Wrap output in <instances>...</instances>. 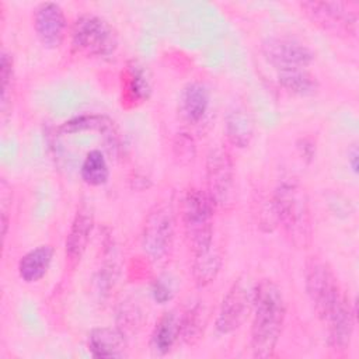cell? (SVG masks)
I'll return each mask as SVG.
<instances>
[{
  "instance_id": "obj_1",
  "label": "cell",
  "mask_w": 359,
  "mask_h": 359,
  "mask_svg": "<svg viewBox=\"0 0 359 359\" xmlns=\"http://www.w3.org/2000/svg\"><path fill=\"white\" fill-rule=\"evenodd\" d=\"M251 313L250 345L252 355L259 359L271 358L282 335L286 317L283 293L273 280L261 279L255 283Z\"/></svg>"
},
{
  "instance_id": "obj_2",
  "label": "cell",
  "mask_w": 359,
  "mask_h": 359,
  "mask_svg": "<svg viewBox=\"0 0 359 359\" xmlns=\"http://www.w3.org/2000/svg\"><path fill=\"white\" fill-rule=\"evenodd\" d=\"M271 206L289 243L299 250L309 248L313 241V216L306 189L296 180H282L275 188Z\"/></svg>"
},
{
  "instance_id": "obj_3",
  "label": "cell",
  "mask_w": 359,
  "mask_h": 359,
  "mask_svg": "<svg viewBox=\"0 0 359 359\" xmlns=\"http://www.w3.org/2000/svg\"><path fill=\"white\" fill-rule=\"evenodd\" d=\"M73 52L87 57L105 59L118 49V35L114 27L102 17L91 13L80 14L70 29Z\"/></svg>"
},
{
  "instance_id": "obj_4",
  "label": "cell",
  "mask_w": 359,
  "mask_h": 359,
  "mask_svg": "<svg viewBox=\"0 0 359 359\" xmlns=\"http://www.w3.org/2000/svg\"><path fill=\"white\" fill-rule=\"evenodd\" d=\"M182 224L192 252L202 251L213 244L215 206L208 194L198 188L187 191L182 199Z\"/></svg>"
},
{
  "instance_id": "obj_5",
  "label": "cell",
  "mask_w": 359,
  "mask_h": 359,
  "mask_svg": "<svg viewBox=\"0 0 359 359\" xmlns=\"http://www.w3.org/2000/svg\"><path fill=\"white\" fill-rule=\"evenodd\" d=\"M304 286L313 310L323 323L345 297L332 268L320 258H311L306 264Z\"/></svg>"
},
{
  "instance_id": "obj_6",
  "label": "cell",
  "mask_w": 359,
  "mask_h": 359,
  "mask_svg": "<svg viewBox=\"0 0 359 359\" xmlns=\"http://www.w3.org/2000/svg\"><path fill=\"white\" fill-rule=\"evenodd\" d=\"M303 14L323 31L344 39L358 35V6L346 1H302Z\"/></svg>"
},
{
  "instance_id": "obj_7",
  "label": "cell",
  "mask_w": 359,
  "mask_h": 359,
  "mask_svg": "<svg viewBox=\"0 0 359 359\" xmlns=\"http://www.w3.org/2000/svg\"><path fill=\"white\" fill-rule=\"evenodd\" d=\"M215 209L230 210L236 201V175L230 153L220 146L206 157V191Z\"/></svg>"
},
{
  "instance_id": "obj_8",
  "label": "cell",
  "mask_w": 359,
  "mask_h": 359,
  "mask_svg": "<svg viewBox=\"0 0 359 359\" xmlns=\"http://www.w3.org/2000/svg\"><path fill=\"white\" fill-rule=\"evenodd\" d=\"M175 220L170 205H154L144 217L142 227V250L150 261H161L165 258L174 243Z\"/></svg>"
},
{
  "instance_id": "obj_9",
  "label": "cell",
  "mask_w": 359,
  "mask_h": 359,
  "mask_svg": "<svg viewBox=\"0 0 359 359\" xmlns=\"http://www.w3.org/2000/svg\"><path fill=\"white\" fill-rule=\"evenodd\" d=\"M255 283L248 276H238L222 299L215 327L222 335L238 330L252 310Z\"/></svg>"
},
{
  "instance_id": "obj_10",
  "label": "cell",
  "mask_w": 359,
  "mask_h": 359,
  "mask_svg": "<svg viewBox=\"0 0 359 359\" xmlns=\"http://www.w3.org/2000/svg\"><path fill=\"white\" fill-rule=\"evenodd\" d=\"M261 53L276 72L309 69L314 60V53L306 43L289 36L266 38L261 43Z\"/></svg>"
},
{
  "instance_id": "obj_11",
  "label": "cell",
  "mask_w": 359,
  "mask_h": 359,
  "mask_svg": "<svg viewBox=\"0 0 359 359\" xmlns=\"http://www.w3.org/2000/svg\"><path fill=\"white\" fill-rule=\"evenodd\" d=\"M32 24L42 46L56 49L63 43L67 31V20L63 8L57 3H39L34 10Z\"/></svg>"
},
{
  "instance_id": "obj_12",
  "label": "cell",
  "mask_w": 359,
  "mask_h": 359,
  "mask_svg": "<svg viewBox=\"0 0 359 359\" xmlns=\"http://www.w3.org/2000/svg\"><path fill=\"white\" fill-rule=\"evenodd\" d=\"M94 229V210L87 202H81L73 216L66 241H65V259L66 269L73 271L81 261L91 233Z\"/></svg>"
},
{
  "instance_id": "obj_13",
  "label": "cell",
  "mask_w": 359,
  "mask_h": 359,
  "mask_svg": "<svg viewBox=\"0 0 359 359\" xmlns=\"http://www.w3.org/2000/svg\"><path fill=\"white\" fill-rule=\"evenodd\" d=\"M121 107L133 109L144 104L151 95V81L146 67L137 60H128L119 74Z\"/></svg>"
},
{
  "instance_id": "obj_14",
  "label": "cell",
  "mask_w": 359,
  "mask_h": 359,
  "mask_svg": "<svg viewBox=\"0 0 359 359\" xmlns=\"http://www.w3.org/2000/svg\"><path fill=\"white\" fill-rule=\"evenodd\" d=\"M355 306L345 294L342 303L324 321L327 328V342L334 352L342 353L349 348L355 328Z\"/></svg>"
},
{
  "instance_id": "obj_15",
  "label": "cell",
  "mask_w": 359,
  "mask_h": 359,
  "mask_svg": "<svg viewBox=\"0 0 359 359\" xmlns=\"http://www.w3.org/2000/svg\"><path fill=\"white\" fill-rule=\"evenodd\" d=\"M210 105V93L208 87L201 81L187 83L178 98V115L191 125L199 123Z\"/></svg>"
},
{
  "instance_id": "obj_16",
  "label": "cell",
  "mask_w": 359,
  "mask_h": 359,
  "mask_svg": "<svg viewBox=\"0 0 359 359\" xmlns=\"http://www.w3.org/2000/svg\"><path fill=\"white\" fill-rule=\"evenodd\" d=\"M126 337L112 327H97L88 334L87 346L97 359H112L126 356Z\"/></svg>"
},
{
  "instance_id": "obj_17",
  "label": "cell",
  "mask_w": 359,
  "mask_h": 359,
  "mask_svg": "<svg viewBox=\"0 0 359 359\" xmlns=\"http://www.w3.org/2000/svg\"><path fill=\"white\" fill-rule=\"evenodd\" d=\"M224 133L229 143L237 149H245L254 139L255 123L251 112L243 105H234L224 116Z\"/></svg>"
},
{
  "instance_id": "obj_18",
  "label": "cell",
  "mask_w": 359,
  "mask_h": 359,
  "mask_svg": "<svg viewBox=\"0 0 359 359\" xmlns=\"http://www.w3.org/2000/svg\"><path fill=\"white\" fill-rule=\"evenodd\" d=\"M53 259V248L49 244H41L25 252L18 261V276L25 283L41 280L49 271Z\"/></svg>"
},
{
  "instance_id": "obj_19",
  "label": "cell",
  "mask_w": 359,
  "mask_h": 359,
  "mask_svg": "<svg viewBox=\"0 0 359 359\" xmlns=\"http://www.w3.org/2000/svg\"><path fill=\"white\" fill-rule=\"evenodd\" d=\"M222 254L219 248L215 247V244L202 251L194 252L192 278L195 285L199 289L212 285L222 269Z\"/></svg>"
},
{
  "instance_id": "obj_20",
  "label": "cell",
  "mask_w": 359,
  "mask_h": 359,
  "mask_svg": "<svg viewBox=\"0 0 359 359\" xmlns=\"http://www.w3.org/2000/svg\"><path fill=\"white\" fill-rule=\"evenodd\" d=\"M180 339V314L175 310H168L157 320L151 335V348L158 355H167L175 342Z\"/></svg>"
},
{
  "instance_id": "obj_21",
  "label": "cell",
  "mask_w": 359,
  "mask_h": 359,
  "mask_svg": "<svg viewBox=\"0 0 359 359\" xmlns=\"http://www.w3.org/2000/svg\"><path fill=\"white\" fill-rule=\"evenodd\" d=\"M278 83L287 93L310 97L318 91L317 77L309 72V69H287L276 72Z\"/></svg>"
},
{
  "instance_id": "obj_22",
  "label": "cell",
  "mask_w": 359,
  "mask_h": 359,
  "mask_svg": "<svg viewBox=\"0 0 359 359\" xmlns=\"http://www.w3.org/2000/svg\"><path fill=\"white\" fill-rule=\"evenodd\" d=\"M86 130L102 132L111 139L112 136H115L114 121L107 115H100V114H84L80 116H74L59 126V132L65 135L86 132Z\"/></svg>"
},
{
  "instance_id": "obj_23",
  "label": "cell",
  "mask_w": 359,
  "mask_h": 359,
  "mask_svg": "<svg viewBox=\"0 0 359 359\" xmlns=\"http://www.w3.org/2000/svg\"><path fill=\"white\" fill-rule=\"evenodd\" d=\"M206 314L203 306L195 303L180 314V339L187 345H195L203 335Z\"/></svg>"
},
{
  "instance_id": "obj_24",
  "label": "cell",
  "mask_w": 359,
  "mask_h": 359,
  "mask_svg": "<svg viewBox=\"0 0 359 359\" xmlns=\"http://www.w3.org/2000/svg\"><path fill=\"white\" fill-rule=\"evenodd\" d=\"M81 180L90 187H101L109 178V167L101 150H90L80 167Z\"/></svg>"
},
{
  "instance_id": "obj_25",
  "label": "cell",
  "mask_w": 359,
  "mask_h": 359,
  "mask_svg": "<svg viewBox=\"0 0 359 359\" xmlns=\"http://www.w3.org/2000/svg\"><path fill=\"white\" fill-rule=\"evenodd\" d=\"M143 323V313L136 302L125 300L121 303L116 311V328L128 338L136 334Z\"/></svg>"
},
{
  "instance_id": "obj_26",
  "label": "cell",
  "mask_w": 359,
  "mask_h": 359,
  "mask_svg": "<svg viewBox=\"0 0 359 359\" xmlns=\"http://www.w3.org/2000/svg\"><path fill=\"white\" fill-rule=\"evenodd\" d=\"M0 77H1V112L7 114L11 107V95L14 88V60L13 56L3 50L0 62Z\"/></svg>"
},
{
  "instance_id": "obj_27",
  "label": "cell",
  "mask_w": 359,
  "mask_h": 359,
  "mask_svg": "<svg viewBox=\"0 0 359 359\" xmlns=\"http://www.w3.org/2000/svg\"><path fill=\"white\" fill-rule=\"evenodd\" d=\"M172 150H174L175 158L181 164L191 163L196 153V147H195V142H194L192 136L187 132L177 133L174 143H172Z\"/></svg>"
},
{
  "instance_id": "obj_28",
  "label": "cell",
  "mask_w": 359,
  "mask_h": 359,
  "mask_svg": "<svg viewBox=\"0 0 359 359\" xmlns=\"http://www.w3.org/2000/svg\"><path fill=\"white\" fill-rule=\"evenodd\" d=\"M150 292H151V297L156 303L158 304H165L168 303L172 297H174V287L172 283L164 278H156L151 282L150 286Z\"/></svg>"
},
{
  "instance_id": "obj_29",
  "label": "cell",
  "mask_w": 359,
  "mask_h": 359,
  "mask_svg": "<svg viewBox=\"0 0 359 359\" xmlns=\"http://www.w3.org/2000/svg\"><path fill=\"white\" fill-rule=\"evenodd\" d=\"M358 156H359L358 146H356V143H353L351 146V149L348 150V163H349L353 174H358Z\"/></svg>"
}]
</instances>
